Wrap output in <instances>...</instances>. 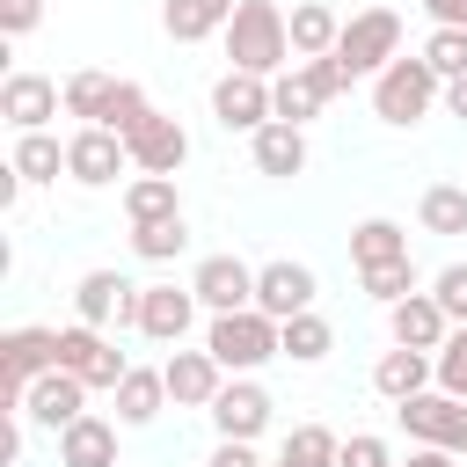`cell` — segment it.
<instances>
[{"mask_svg":"<svg viewBox=\"0 0 467 467\" xmlns=\"http://www.w3.org/2000/svg\"><path fill=\"white\" fill-rule=\"evenodd\" d=\"M423 387H438V365H431V350H409V343H394V350H379V365H372V394L394 409V401H409V394H423Z\"/></svg>","mask_w":467,"mask_h":467,"instance_id":"44dd1931","label":"cell"},{"mask_svg":"<svg viewBox=\"0 0 467 467\" xmlns=\"http://www.w3.org/2000/svg\"><path fill=\"white\" fill-rule=\"evenodd\" d=\"M161 372H168V401L175 409H212V394L226 387V365L212 350H182V343L161 358Z\"/></svg>","mask_w":467,"mask_h":467,"instance_id":"ac0fdd59","label":"cell"},{"mask_svg":"<svg viewBox=\"0 0 467 467\" xmlns=\"http://www.w3.org/2000/svg\"><path fill=\"white\" fill-rule=\"evenodd\" d=\"M175 212H182L175 175H131V182H124V219H131V226H146V219H175Z\"/></svg>","mask_w":467,"mask_h":467,"instance_id":"f546056e","label":"cell"},{"mask_svg":"<svg viewBox=\"0 0 467 467\" xmlns=\"http://www.w3.org/2000/svg\"><path fill=\"white\" fill-rule=\"evenodd\" d=\"M387 336L409 343V350H431V358H438V343L452 336V314L438 306V292H409V299L387 306Z\"/></svg>","mask_w":467,"mask_h":467,"instance_id":"ffe728a7","label":"cell"},{"mask_svg":"<svg viewBox=\"0 0 467 467\" xmlns=\"http://www.w3.org/2000/svg\"><path fill=\"white\" fill-rule=\"evenodd\" d=\"M460 467H467V460H460Z\"/></svg>","mask_w":467,"mask_h":467,"instance_id":"bcb514c9","label":"cell"},{"mask_svg":"<svg viewBox=\"0 0 467 467\" xmlns=\"http://www.w3.org/2000/svg\"><path fill=\"white\" fill-rule=\"evenodd\" d=\"M117 416H73L66 431H58V467H117Z\"/></svg>","mask_w":467,"mask_h":467,"instance_id":"7402d4cb","label":"cell"},{"mask_svg":"<svg viewBox=\"0 0 467 467\" xmlns=\"http://www.w3.org/2000/svg\"><path fill=\"white\" fill-rule=\"evenodd\" d=\"M73 321H95V328H139V285L124 270H88L73 285Z\"/></svg>","mask_w":467,"mask_h":467,"instance_id":"7c38bea8","label":"cell"},{"mask_svg":"<svg viewBox=\"0 0 467 467\" xmlns=\"http://www.w3.org/2000/svg\"><path fill=\"white\" fill-rule=\"evenodd\" d=\"M416 219H423V234H467V190L460 182H431L416 197Z\"/></svg>","mask_w":467,"mask_h":467,"instance_id":"e575fe53","label":"cell"},{"mask_svg":"<svg viewBox=\"0 0 467 467\" xmlns=\"http://www.w3.org/2000/svg\"><path fill=\"white\" fill-rule=\"evenodd\" d=\"M241 0H161V29L168 44H204V36H226Z\"/></svg>","mask_w":467,"mask_h":467,"instance_id":"cb8c5ba5","label":"cell"},{"mask_svg":"<svg viewBox=\"0 0 467 467\" xmlns=\"http://www.w3.org/2000/svg\"><path fill=\"white\" fill-rule=\"evenodd\" d=\"M431 365H438V387L467 401V321H460V328H452V336L438 343V358H431Z\"/></svg>","mask_w":467,"mask_h":467,"instance_id":"8d00e7d4","label":"cell"},{"mask_svg":"<svg viewBox=\"0 0 467 467\" xmlns=\"http://www.w3.org/2000/svg\"><path fill=\"white\" fill-rule=\"evenodd\" d=\"M445 117H460V124H467V73H460V80H445Z\"/></svg>","mask_w":467,"mask_h":467,"instance_id":"ee69618b","label":"cell"},{"mask_svg":"<svg viewBox=\"0 0 467 467\" xmlns=\"http://www.w3.org/2000/svg\"><path fill=\"white\" fill-rule=\"evenodd\" d=\"M431 29H467V0H423Z\"/></svg>","mask_w":467,"mask_h":467,"instance_id":"b9f144b4","label":"cell"},{"mask_svg":"<svg viewBox=\"0 0 467 467\" xmlns=\"http://www.w3.org/2000/svg\"><path fill=\"white\" fill-rule=\"evenodd\" d=\"M336 58H343L358 80H372L387 58H401V15H394V7H358V15L343 22V36H336Z\"/></svg>","mask_w":467,"mask_h":467,"instance_id":"52a82bcc","label":"cell"},{"mask_svg":"<svg viewBox=\"0 0 467 467\" xmlns=\"http://www.w3.org/2000/svg\"><path fill=\"white\" fill-rule=\"evenodd\" d=\"M270 102H277V117H285V124H314L336 95H328V88H321V73L299 58V66H285V73L270 80Z\"/></svg>","mask_w":467,"mask_h":467,"instance_id":"d4e9b609","label":"cell"},{"mask_svg":"<svg viewBox=\"0 0 467 467\" xmlns=\"http://www.w3.org/2000/svg\"><path fill=\"white\" fill-rule=\"evenodd\" d=\"M248 161H255V175H270V182H292V175H306V124H285V117H270L263 131H248Z\"/></svg>","mask_w":467,"mask_h":467,"instance_id":"d6986e66","label":"cell"},{"mask_svg":"<svg viewBox=\"0 0 467 467\" xmlns=\"http://www.w3.org/2000/svg\"><path fill=\"white\" fill-rule=\"evenodd\" d=\"M336 36H343V15H336L328 0H299V7H292V51H299V58H328Z\"/></svg>","mask_w":467,"mask_h":467,"instance_id":"4316f807","label":"cell"},{"mask_svg":"<svg viewBox=\"0 0 467 467\" xmlns=\"http://www.w3.org/2000/svg\"><path fill=\"white\" fill-rule=\"evenodd\" d=\"M358 285H365V299H379V306H394V299L423 292V277H416V255H394V263H365V270H358Z\"/></svg>","mask_w":467,"mask_h":467,"instance_id":"836d02e7","label":"cell"},{"mask_svg":"<svg viewBox=\"0 0 467 467\" xmlns=\"http://www.w3.org/2000/svg\"><path fill=\"white\" fill-rule=\"evenodd\" d=\"M277 460H292V467H336L343 460V438L328 423H292L285 445H277Z\"/></svg>","mask_w":467,"mask_h":467,"instance_id":"1f68e13d","label":"cell"},{"mask_svg":"<svg viewBox=\"0 0 467 467\" xmlns=\"http://www.w3.org/2000/svg\"><path fill=\"white\" fill-rule=\"evenodd\" d=\"M124 146H131V175H182V161H190V131L168 109H153Z\"/></svg>","mask_w":467,"mask_h":467,"instance_id":"e0dca14e","label":"cell"},{"mask_svg":"<svg viewBox=\"0 0 467 467\" xmlns=\"http://www.w3.org/2000/svg\"><path fill=\"white\" fill-rule=\"evenodd\" d=\"M438 102H445V80L431 73V58H423V51H401V58H387V66L372 73V117H379L387 131L423 124Z\"/></svg>","mask_w":467,"mask_h":467,"instance_id":"7a4b0ae2","label":"cell"},{"mask_svg":"<svg viewBox=\"0 0 467 467\" xmlns=\"http://www.w3.org/2000/svg\"><path fill=\"white\" fill-rule=\"evenodd\" d=\"M314 292H321V277H314L306 263H292V255H270V263H255V306H263L270 321H292V314H306V306H314Z\"/></svg>","mask_w":467,"mask_h":467,"instance_id":"5bb4252c","label":"cell"},{"mask_svg":"<svg viewBox=\"0 0 467 467\" xmlns=\"http://www.w3.org/2000/svg\"><path fill=\"white\" fill-rule=\"evenodd\" d=\"M394 423H401L416 445H445V452H460V460H467V401H460V394L423 387V394L394 401Z\"/></svg>","mask_w":467,"mask_h":467,"instance_id":"8992f818","label":"cell"},{"mask_svg":"<svg viewBox=\"0 0 467 467\" xmlns=\"http://www.w3.org/2000/svg\"><path fill=\"white\" fill-rule=\"evenodd\" d=\"M66 175H73L80 190H109L117 175H131V146H124L109 124H80V131L66 139Z\"/></svg>","mask_w":467,"mask_h":467,"instance_id":"30bf717a","label":"cell"},{"mask_svg":"<svg viewBox=\"0 0 467 467\" xmlns=\"http://www.w3.org/2000/svg\"><path fill=\"white\" fill-rule=\"evenodd\" d=\"M161 409H168V372L161 365H131L117 379V423L124 431H146V423H161Z\"/></svg>","mask_w":467,"mask_h":467,"instance_id":"603a6c76","label":"cell"},{"mask_svg":"<svg viewBox=\"0 0 467 467\" xmlns=\"http://www.w3.org/2000/svg\"><path fill=\"white\" fill-rule=\"evenodd\" d=\"M190 292H197V306H204V314L255 306V263H241L234 248H219V255H197V270H190Z\"/></svg>","mask_w":467,"mask_h":467,"instance_id":"8fae6325","label":"cell"},{"mask_svg":"<svg viewBox=\"0 0 467 467\" xmlns=\"http://www.w3.org/2000/svg\"><path fill=\"white\" fill-rule=\"evenodd\" d=\"M277 343H285V358H292V365H321V358L336 350V328H328V314H321V306H306V314L277 321Z\"/></svg>","mask_w":467,"mask_h":467,"instance_id":"83f0119b","label":"cell"},{"mask_svg":"<svg viewBox=\"0 0 467 467\" xmlns=\"http://www.w3.org/2000/svg\"><path fill=\"white\" fill-rule=\"evenodd\" d=\"M58 109H66V80H51V73H7V80H0V117H7V131H51Z\"/></svg>","mask_w":467,"mask_h":467,"instance_id":"4fadbf2b","label":"cell"},{"mask_svg":"<svg viewBox=\"0 0 467 467\" xmlns=\"http://www.w3.org/2000/svg\"><path fill=\"white\" fill-rule=\"evenodd\" d=\"M270 117H277V102H270V80H263V73L226 66V73L212 80V124H219V131H263Z\"/></svg>","mask_w":467,"mask_h":467,"instance_id":"9c48e42d","label":"cell"},{"mask_svg":"<svg viewBox=\"0 0 467 467\" xmlns=\"http://www.w3.org/2000/svg\"><path fill=\"white\" fill-rule=\"evenodd\" d=\"M212 431L219 438H263L270 431V416H277V401H270V387L255 379V372H226V387L212 394Z\"/></svg>","mask_w":467,"mask_h":467,"instance_id":"ba28073f","label":"cell"},{"mask_svg":"<svg viewBox=\"0 0 467 467\" xmlns=\"http://www.w3.org/2000/svg\"><path fill=\"white\" fill-rule=\"evenodd\" d=\"M73 416H88V379H73L66 365L58 372H44V379H29V401H22V423L29 431H66Z\"/></svg>","mask_w":467,"mask_h":467,"instance_id":"2e32d148","label":"cell"},{"mask_svg":"<svg viewBox=\"0 0 467 467\" xmlns=\"http://www.w3.org/2000/svg\"><path fill=\"white\" fill-rule=\"evenodd\" d=\"M197 328V292L190 285H139V336L175 350L182 336Z\"/></svg>","mask_w":467,"mask_h":467,"instance_id":"9a60e30c","label":"cell"},{"mask_svg":"<svg viewBox=\"0 0 467 467\" xmlns=\"http://www.w3.org/2000/svg\"><path fill=\"white\" fill-rule=\"evenodd\" d=\"M219 44H226V66L263 73V80H277V73L299 58V51H292V15H285L277 0H241Z\"/></svg>","mask_w":467,"mask_h":467,"instance_id":"6da1fadb","label":"cell"},{"mask_svg":"<svg viewBox=\"0 0 467 467\" xmlns=\"http://www.w3.org/2000/svg\"><path fill=\"white\" fill-rule=\"evenodd\" d=\"M431 292H438V306L452 314V328L467 321V263H445L438 277H431Z\"/></svg>","mask_w":467,"mask_h":467,"instance_id":"74e56055","label":"cell"},{"mask_svg":"<svg viewBox=\"0 0 467 467\" xmlns=\"http://www.w3.org/2000/svg\"><path fill=\"white\" fill-rule=\"evenodd\" d=\"M394 467H460V452H445V445H416V452L394 460Z\"/></svg>","mask_w":467,"mask_h":467,"instance_id":"7bdbcfd3","label":"cell"},{"mask_svg":"<svg viewBox=\"0 0 467 467\" xmlns=\"http://www.w3.org/2000/svg\"><path fill=\"white\" fill-rule=\"evenodd\" d=\"M336 467H394V452H387V438H372V431H350Z\"/></svg>","mask_w":467,"mask_h":467,"instance_id":"f35d334b","label":"cell"},{"mask_svg":"<svg viewBox=\"0 0 467 467\" xmlns=\"http://www.w3.org/2000/svg\"><path fill=\"white\" fill-rule=\"evenodd\" d=\"M270 467H292V460H270Z\"/></svg>","mask_w":467,"mask_h":467,"instance_id":"f6af8a7d","label":"cell"},{"mask_svg":"<svg viewBox=\"0 0 467 467\" xmlns=\"http://www.w3.org/2000/svg\"><path fill=\"white\" fill-rule=\"evenodd\" d=\"M204 350H212L226 372H263L270 358H285V343H277V321H270L263 306L212 314V321H204Z\"/></svg>","mask_w":467,"mask_h":467,"instance_id":"3957f363","label":"cell"},{"mask_svg":"<svg viewBox=\"0 0 467 467\" xmlns=\"http://www.w3.org/2000/svg\"><path fill=\"white\" fill-rule=\"evenodd\" d=\"M58 365L73 379H88V394H117V379L131 372V358L117 350V336L95 328V321H66L58 328Z\"/></svg>","mask_w":467,"mask_h":467,"instance_id":"5b68a950","label":"cell"},{"mask_svg":"<svg viewBox=\"0 0 467 467\" xmlns=\"http://www.w3.org/2000/svg\"><path fill=\"white\" fill-rule=\"evenodd\" d=\"M44 372H58V328H7L0 336V401H7V416H22V401H29V379H44Z\"/></svg>","mask_w":467,"mask_h":467,"instance_id":"277c9868","label":"cell"},{"mask_svg":"<svg viewBox=\"0 0 467 467\" xmlns=\"http://www.w3.org/2000/svg\"><path fill=\"white\" fill-rule=\"evenodd\" d=\"M190 248V219L175 212V219H146V226H131V255L139 263H175Z\"/></svg>","mask_w":467,"mask_h":467,"instance_id":"d6a6232c","label":"cell"},{"mask_svg":"<svg viewBox=\"0 0 467 467\" xmlns=\"http://www.w3.org/2000/svg\"><path fill=\"white\" fill-rule=\"evenodd\" d=\"M394 255H409V226L401 219H358L350 226V263L365 270V263H394Z\"/></svg>","mask_w":467,"mask_h":467,"instance_id":"4dcf8cb0","label":"cell"},{"mask_svg":"<svg viewBox=\"0 0 467 467\" xmlns=\"http://www.w3.org/2000/svg\"><path fill=\"white\" fill-rule=\"evenodd\" d=\"M204 467H270V460L255 452V438H219V445L204 452Z\"/></svg>","mask_w":467,"mask_h":467,"instance_id":"ab89813d","label":"cell"},{"mask_svg":"<svg viewBox=\"0 0 467 467\" xmlns=\"http://www.w3.org/2000/svg\"><path fill=\"white\" fill-rule=\"evenodd\" d=\"M7 168H15L22 182H58V175H66V139H58V131H15Z\"/></svg>","mask_w":467,"mask_h":467,"instance_id":"484cf974","label":"cell"},{"mask_svg":"<svg viewBox=\"0 0 467 467\" xmlns=\"http://www.w3.org/2000/svg\"><path fill=\"white\" fill-rule=\"evenodd\" d=\"M44 22V0H0V36H29Z\"/></svg>","mask_w":467,"mask_h":467,"instance_id":"60d3db41","label":"cell"},{"mask_svg":"<svg viewBox=\"0 0 467 467\" xmlns=\"http://www.w3.org/2000/svg\"><path fill=\"white\" fill-rule=\"evenodd\" d=\"M423 58H431L438 80H460L467 73V29H431L423 36Z\"/></svg>","mask_w":467,"mask_h":467,"instance_id":"d590c367","label":"cell"},{"mask_svg":"<svg viewBox=\"0 0 467 467\" xmlns=\"http://www.w3.org/2000/svg\"><path fill=\"white\" fill-rule=\"evenodd\" d=\"M109 102H117V73H102V66H80V73H66V117H80V124H102V117H109Z\"/></svg>","mask_w":467,"mask_h":467,"instance_id":"f1b7e54d","label":"cell"}]
</instances>
